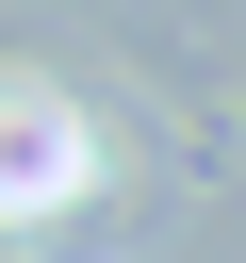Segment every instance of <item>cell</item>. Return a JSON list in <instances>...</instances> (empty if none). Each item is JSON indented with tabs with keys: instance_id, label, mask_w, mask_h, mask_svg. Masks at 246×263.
I'll list each match as a JSON object with an SVG mask.
<instances>
[{
	"instance_id": "6da1fadb",
	"label": "cell",
	"mask_w": 246,
	"mask_h": 263,
	"mask_svg": "<svg viewBox=\"0 0 246 263\" xmlns=\"http://www.w3.org/2000/svg\"><path fill=\"white\" fill-rule=\"evenodd\" d=\"M49 181H66V132L16 99V115H0V197H49Z\"/></svg>"
}]
</instances>
